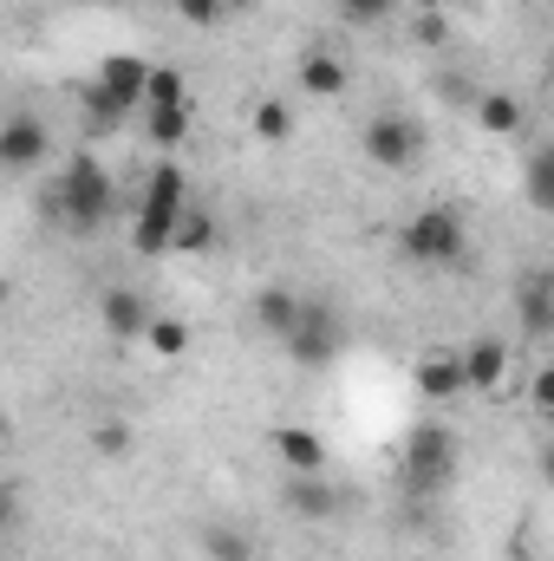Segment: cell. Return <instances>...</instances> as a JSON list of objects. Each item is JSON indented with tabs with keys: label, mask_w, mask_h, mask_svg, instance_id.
Instances as JSON below:
<instances>
[{
	"label": "cell",
	"mask_w": 554,
	"mask_h": 561,
	"mask_svg": "<svg viewBox=\"0 0 554 561\" xmlns=\"http://www.w3.org/2000/svg\"><path fill=\"white\" fill-rule=\"evenodd\" d=\"M176 13H183L189 26H222V20H229V0H176Z\"/></svg>",
	"instance_id": "4316f807"
},
{
	"label": "cell",
	"mask_w": 554,
	"mask_h": 561,
	"mask_svg": "<svg viewBox=\"0 0 554 561\" xmlns=\"http://www.w3.org/2000/svg\"><path fill=\"white\" fill-rule=\"evenodd\" d=\"M399 0H339V20L346 26H385Z\"/></svg>",
	"instance_id": "d4e9b609"
},
{
	"label": "cell",
	"mask_w": 554,
	"mask_h": 561,
	"mask_svg": "<svg viewBox=\"0 0 554 561\" xmlns=\"http://www.w3.org/2000/svg\"><path fill=\"white\" fill-rule=\"evenodd\" d=\"M417 39H424V46H443V39H450L443 13H417Z\"/></svg>",
	"instance_id": "f1b7e54d"
},
{
	"label": "cell",
	"mask_w": 554,
	"mask_h": 561,
	"mask_svg": "<svg viewBox=\"0 0 554 561\" xmlns=\"http://www.w3.org/2000/svg\"><path fill=\"white\" fill-rule=\"evenodd\" d=\"M476 125H483L489 138H516V131L529 125V112H522V99H509V92H483V99H476Z\"/></svg>",
	"instance_id": "e0dca14e"
},
{
	"label": "cell",
	"mask_w": 554,
	"mask_h": 561,
	"mask_svg": "<svg viewBox=\"0 0 554 561\" xmlns=\"http://www.w3.org/2000/svg\"><path fill=\"white\" fill-rule=\"evenodd\" d=\"M203 556L209 561H255V542L242 529H229V523H209L203 529Z\"/></svg>",
	"instance_id": "d6986e66"
},
{
	"label": "cell",
	"mask_w": 554,
	"mask_h": 561,
	"mask_svg": "<svg viewBox=\"0 0 554 561\" xmlns=\"http://www.w3.org/2000/svg\"><path fill=\"white\" fill-rule=\"evenodd\" d=\"M522 203L535 216H554V144H535L522 163Z\"/></svg>",
	"instance_id": "9a60e30c"
},
{
	"label": "cell",
	"mask_w": 554,
	"mask_h": 561,
	"mask_svg": "<svg viewBox=\"0 0 554 561\" xmlns=\"http://www.w3.org/2000/svg\"><path fill=\"white\" fill-rule=\"evenodd\" d=\"M542 72H549V92H554V53H549V66H542Z\"/></svg>",
	"instance_id": "4dcf8cb0"
},
{
	"label": "cell",
	"mask_w": 554,
	"mask_h": 561,
	"mask_svg": "<svg viewBox=\"0 0 554 561\" xmlns=\"http://www.w3.org/2000/svg\"><path fill=\"white\" fill-rule=\"evenodd\" d=\"M300 92L339 99V92H346V59H333V53H300Z\"/></svg>",
	"instance_id": "2e32d148"
},
{
	"label": "cell",
	"mask_w": 554,
	"mask_h": 561,
	"mask_svg": "<svg viewBox=\"0 0 554 561\" xmlns=\"http://www.w3.org/2000/svg\"><path fill=\"white\" fill-rule=\"evenodd\" d=\"M300 313H307V294H293V287H280L268 280L255 300H249V320H255V333H268V340H293V327H300Z\"/></svg>",
	"instance_id": "ba28073f"
},
{
	"label": "cell",
	"mask_w": 554,
	"mask_h": 561,
	"mask_svg": "<svg viewBox=\"0 0 554 561\" xmlns=\"http://www.w3.org/2000/svg\"><path fill=\"white\" fill-rule=\"evenodd\" d=\"M112 203H118V190H112L105 163H99L92 150H79V157L66 163V176H59V196H53L59 222H66L72 236H99L105 216H112Z\"/></svg>",
	"instance_id": "6da1fadb"
},
{
	"label": "cell",
	"mask_w": 554,
	"mask_h": 561,
	"mask_svg": "<svg viewBox=\"0 0 554 561\" xmlns=\"http://www.w3.org/2000/svg\"><path fill=\"white\" fill-rule=\"evenodd\" d=\"M359 150H366V163H379V170H412L417 157H424V125L405 118V112H379V118H366Z\"/></svg>",
	"instance_id": "5b68a950"
},
{
	"label": "cell",
	"mask_w": 554,
	"mask_h": 561,
	"mask_svg": "<svg viewBox=\"0 0 554 561\" xmlns=\"http://www.w3.org/2000/svg\"><path fill=\"white\" fill-rule=\"evenodd\" d=\"M339 346H346V333H339L333 307H326V300H307V313H300V327H293V340H287L293 366L320 373V366H333V353H339Z\"/></svg>",
	"instance_id": "8992f818"
},
{
	"label": "cell",
	"mask_w": 554,
	"mask_h": 561,
	"mask_svg": "<svg viewBox=\"0 0 554 561\" xmlns=\"http://www.w3.org/2000/svg\"><path fill=\"white\" fill-rule=\"evenodd\" d=\"M99 85L118 99V105H131V112H143V92H150V66H143L138 53H112L105 66H99Z\"/></svg>",
	"instance_id": "8fae6325"
},
{
	"label": "cell",
	"mask_w": 554,
	"mask_h": 561,
	"mask_svg": "<svg viewBox=\"0 0 554 561\" xmlns=\"http://www.w3.org/2000/svg\"><path fill=\"white\" fill-rule=\"evenodd\" d=\"M125 118H131V105H118V99L92 79V85H85V138H112Z\"/></svg>",
	"instance_id": "ac0fdd59"
},
{
	"label": "cell",
	"mask_w": 554,
	"mask_h": 561,
	"mask_svg": "<svg viewBox=\"0 0 554 561\" xmlns=\"http://www.w3.org/2000/svg\"><path fill=\"white\" fill-rule=\"evenodd\" d=\"M463 379H470V392H503V379H509V346H503V340H476V346L463 353Z\"/></svg>",
	"instance_id": "4fadbf2b"
},
{
	"label": "cell",
	"mask_w": 554,
	"mask_h": 561,
	"mask_svg": "<svg viewBox=\"0 0 554 561\" xmlns=\"http://www.w3.org/2000/svg\"><path fill=\"white\" fill-rule=\"evenodd\" d=\"M529 399H535V412H542V419H554V366H542V373H535Z\"/></svg>",
	"instance_id": "83f0119b"
},
{
	"label": "cell",
	"mask_w": 554,
	"mask_h": 561,
	"mask_svg": "<svg viewBox=\"0 0 554 561\" xmlns=\"http://www.w3.org/2000/svg\"><path fill=\"white\" fill-rule=\"evenodd\" d=\"M143 131H150V144H183V138H189V105L143 112Z\"/></svg>",
	"instance_id": "603a6c76"
},
{
	"label": "cell",
	"mask_w": 554,
	"mask_h": 561,
	"mask_svg": "<svg viewBox=\"0 0 554 561\" xmlns=\"http://www.w3.org/2000/svg\"><path fill=\"white\" fill-rule=\"evenodd\" d=\"M280 496H287V510H293L300 523H326V516H339V490H333L326 477H293Z\"/></svg>",
	"instance_id": "5bb4252c"
},
{
	"label": "cell",
	"mask_w": 554,
	"mask_h": 561,
	"mask_svg": "<svg viewBox=\"0 0 554 561\" xmlns=\"http://www.w3.org/2000/svg\"><path fill=\"white\" fill-rule=\"evenodd\" d=\"M399 470H405V490L412 496H437L457 477V431L450 424H417L412 437H405Z\"/></svg>",
	"instance_id": "277c9868"
},
{
	"label": "cell",
	"mask_w": 554,
	"mask_h": 561,
	"mask_svg": "<svg viewBox=\"0 0 554 561\" xmlns=\"http://www.w3.org/2000/svg\"><path fill=\"white\" fill-rule=\"evenodd\" d=\"M399 249L417 268H457L470 255V229H463L457 209H417L412 222L399 229Z\"/></svg>",
	"instance_id": "3957f363"
},
{
	"label": "cell",
	"mask_w": 554,
	"mask_h": 561,
	"mask_svg": "<svg viewBox=\"0 0 554 561\" xmlns=\"http://www.w3.org/2000/svg\"><path fill=\"white\" fill-rule=\"evenodd\" d=\"M183 190H189V176H183L176 163H157V170H150L138 229H131V249H138V255H163V249H176V229H183Z\"/></svg>",
	"instance_id": "7a4b0ae2"
},
{
	"label": "cell",
	"mask_w": 554,
	"mask_h": 561,
	"mask_svg": "<svg viewBox=\"0 0 554 561\" xmlns=\"http://www.w3.org/2000/svg\"><path fill=\"white\" fill-rule=\"evenodd\" d=\"M46 157H53V131H46L33 112H13V118L0 125V170L26 176V170H39Z\"/></svg>",
	"instance_id": "52a82bcc"
},
{
	"label": "cell",
	"mask_w": 554,
	"mask_h": 561,
	"mask_svg": "<svg viewBox=\"0 0 554 561\" xmlns=\"http://www.w3.org/2000/svg\"><path fill=\"white\" fill-rule=\"evenodd\" d=\"M542 483H549V490H554V437H549V444H542Z\"/></svg>",
	"instance_id": "f546056e"
},
{
	"label": "cell",
	"mask_w": 554,
	"mask_h": 561,
	"mask_svg": "<svg viewBox=\"0 0 554 561\" xmlns=\"http://www.w3.org/2000/svg\"><path fill=\"white\" fill-rule=\"evenodd\" d=\"M275 450H280V463H287L293 477H320V470H326V444H320L313 424H280Z\"/></svg>",
	"instance_id": "7c38bea8"
},
{
	"label": "cell",
	"mask_w": 554,
	"mask_h": 561,
	"mask_svg": "<svg viewBox=\"0 0 554 561\" xmlns=\"http://www.w3.org/2000/svg\"><path fill=\"white\" fill-rule=\"evenodd\" d=\"M163 105H189V92H183V72H176V66H150L143 112H163Z\"/></svg>",
	"instance_id": "7402d4cb"
},
{
	"label": "cell",
	"mask_w": 554,
	"mask_h": 561,
	"mask_svg": "<svg viewBox=\"0 0 554 561\" xmlns=\"http://www.w3.org/2000/svg\"><path fill=\"white\" fill-rule=\"evenodd\" d=\"M209 242H216V216H209V209H183V229H176V249H183V255H203Z\"/></svg>",
	"instance_id": "cb8c5ba5"
},
{
	"label": "cell",
	"mask_w": 554,
	"mask_h": 561,
	"mask_svg": "<svg viewBox=\"0 0 554 561\" xmlns=\"http://www.w3.org/2000/svg\"><path fill=\"white\" fill-rule=\"evenodd\" d=\"M150 320H157V313L143 307L138 287H105V294H99V327H105L112 340H125V346H131V340L150 333Z\"/></svg>",
	"instance_id": "9c48e42d"
},
{
	"label": "cell",
	"mask_w": 554,
	"mask_h": 561,
	"mask_svg": "<svg viewBox=\"0 0 554 561\" xmlns=\"http://www.w3.org/2000/svg\"><path fill=\"white\" fill-rule=\"evenodd\" d=\"M143 340H150V353H163V359H183V353H189V320H176V313H157Z\"/></svg>",
	"instance_id": "ffe728a7"
},
{
	"label": "cell",
	"mask_w": 554,
	"mask_h": 561,
	"mask_svg": "<svg viewBox=\"0 0 554 561\" xmlns=\"http://www.w3.org/2000/svg\"><path fill=\"white\" fill-rule=\"evenodd\" d=\"M249 125H255V138H262V144H287V138H293V105H280V99H262Z\"/></svg>",
	"instance_id": "44dd1931"
},
{
	"label": "cell",
	"mask_w": 554,
	"mask_h": 561,
	"mask_svg": "<svg viewBox=\"0 0 554 561\" xmlns=\"http://www.w3.org/2000/svg\"><path fill=\"white\" fill-rule=\"evenodd\" d=\"M417 392L430 399V405H450L457 392H470V379H463V353H430V359H417Z\"/></svg>",
	"instance_id": "30bf717a"
},
{
	"label": "cell",
	"mask_w": 554,
	"mask_h": 561,
	"mask_svg": "<svg viewBox=\"0 0 554 561\" xmlns=\"http://www.w3.org/2000/svg\"><path fill=\"white\" fill-rule=\"evenodd\" d=\"M542 280H549V294H554V262H549V268H542Z\"/></svg>",
	"instance_id": "1f68e13d"
},
{
	"label": "cell",
	"mask_w": 554,
	"mask_h": 561,
	"mask_svg": "<svg viewBox=\"0 0 554 561\" xmlns=\"http://www.w3.org/2000/svg\"><path fill=\"white\" fill-rule=\"evenodd\" d=\"M92 450H99V457H125V450H131V424L125 419L99 424V431H92Z\"/></svg>",
	"instance_id": "484cf974"
}]
</instances>
